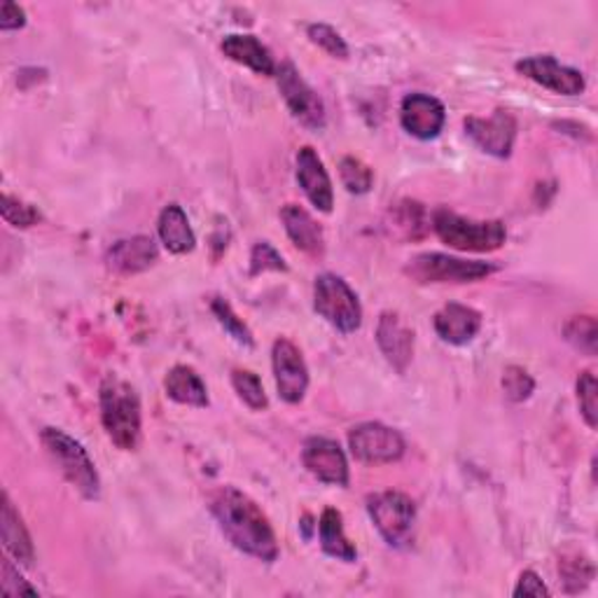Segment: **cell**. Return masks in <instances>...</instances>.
<instances>
[{
    "label": "cell",
    "instance_id": "1",
    "mask_svg": "<svg viewBox=\"0 0 598 598\" xmlns=\"http://www.w3.org/2000/svg\"><path fill=\"white\" fill-rule=\"evenodd\" d=\"M209 507L218 528L239 552L264 564L279 559L276 533L253 499L234 486H220L211 493Z\"/></svg>",
    "mask_w": 598,
    "mask_h": 598
},
{
    "label": "cell",
    "instance_id": "2",
    "mask_svg": "<svg viewBox=\"0 0 598 598\" xmlns=\"http://www.w3.org/2000/svg\"><path fill=\"white\" fill-rule=\"evenodd\" d=\"M101 421L113 444L122 451H136L140 444V400L136 388L115 375L106 377L98 388Z\"/></svg>",
    "mask_w": 598,
    "mask_h": 598
},
{
    "label": "cell",
    "instance_id": "3",
    "mask_svg": "<svg viewBox=\"0 0 598 598\" xmlns=\"http://www.w3.org/2000/svg\"><path fill=\"white\" fill-rule=\"evenodd\" d=\"M430 227L449 249L463 253H493L507 241V230L501 220H472L449 209L432 213Z\"/></svg>",
    "mask_w": 598,
    "mask_h": 598
},
{
    "label": "cell",
    "instance_id": "4",
    "mask_svg": "<svg viewBox=\"0 0 598 598\" xmlns=\"http://www.w3.org/2000/svg\"><path fill=\"white\" fill-rule=\"evenodd\" d=\"M40 442H43L48 457L59 468V472L64 474L66 482L75 491H80V496L90 501H96L101 496L98 470L85 447L59 428H45L40 432Z\"/></svg>",
    "mask_w": 598,
    "mask_h": 598
},
{
    "label": "cell",
    "instance_id": "5",
    "mask_svg": "<svg viewBox=\"0 0 598 598\" xmlns=\"http://www.w3.org/2000/svg\"><path fill=\"white\" fill-rule=\"evenodd\" d=\"M314 308L321 318L344 335L356 333L363 325V306L342 276L321 274L314 283Z\"/></svg>",
    "mask_w": 598,
    "mask_h": 598
},
{
    "label": "cell",
    "instance_id": "6",
    "mask_svg": "<svg viewBox=\"0 0 598 598\" xmlns=\"http://www.w3.org/2000/svg\"><path fill=\"white\" fill-rule=\"evenodd\" d=\"M369 520L390 547H405L417 522V505L400 491H381L367 499Z\"/></svg>",
    "mask_w": 598,
    "mask_h": 598
},
{
    "label": "cell",
    "instance_id": "7",
    "mask_svg": "<svg viewBox=\"0 0 598 598\" xmlns=\"http://www.w3.org/2000/svg\"><path fill=\"white\" fill-rule=\"evenodd\" d=\"M493 272L496 266L491 262L461 260L444 253H423L405 266V274L417 283H474Z\"/></svg>",
    "mask_w": 598,
    "mask_h": 598
},
{
    "label": "cell",
    "instance_id": "8",
    "mask_svg": "<svg viewBox=\"0 0 598 598\" xmlns=\"http://www.w3.org/2000/svg\"><path fill=\"white\" fill-rule=\"evenodd\" d=\"M276 82H279V92L285 101L287 111L293 113V117L300 122L302 127L321 132L325 129V106L323 98L314 87H308V82L302 77V73L293 64H283L276 69Z\"/></svg>",
    "mask_w": 598,
    "mask_h": 598
},
{
    "label": "cell",
    "instance_id": "9",
    "mask_svg": "<svg viewBox=\"0 0 598 598\" xmlns=\"http://www.w3.org/2000/svg\"><path fill=\"white\" fill-rule=\"evenodd\" d=\"M350 453L369 465L396 463L405 457V440L396 428H388L377 421H367L348 432Z\"/></svg>",
    "mask_w": 598,
    "mask_h": 598
},
{
    "label": "cell",
    "instance_id": "10",
    "mask_svg": "<svg viewBox=\"0 0 598 598\" xmlns=\"http://www.w3.org/2000/svg\"><path fill=\"white\" fill-rule=\"evenodd\" d=\"M514 69H517V73H522L524 77L533 80L535 85H541L554 94L580 96L587 90V80L580 71L564 66L562 61H556L549 54L526 56L517 61V66Z\"/></svg>",
    "mask_w": 598,
    "mask_h": 598
},
{
    "label": "cell",
    "instance_id": "11",
    "mask_svg": "<svg viewBox=\"0 0 598 598\" xmlns=\"http://www.w3.org/2000/svg\"><path fill=\"white\" fill-rule=\"evenodd\" d=\"M272 367L281 400L287 405H300L308 388V367L302 350L291 339H276L272 348Z\"/></svg>",
    "mask_w": 598,
    "mask_h": 598
},
{
    "label": "cell",
    "instance_id": "12",
    "mask_svg": "<svg viewBox=\"0 0 598 598\" xmlns=\"http://www.w3.org/2000/svg\"><path fill=\"white\" fill-rule=\"evenodd\" d=\"M465 134L482 153L507 159L512 155L514 140H517V119L510 111L499 108L491 117H468Z\"/></svg>",
    "mask_w": 598,
    "mask_h": 598
},
{
    "label": "cell",
    "instance_id": "13",
    "mask_svg": "<svg viewBox=\"0 0 598 598\" xmlns=\"http://www.w3.org/2000/svg\"><path fill=\"white\" fill-rule=\"evenodd\" d=\"M400 122L402 129L419 140L438 138L444 129L447 111L442 101L430 94H407L400 106Z\"/></svg>",
    "mask_w": 598,
    "mask_h": 598
},
{
    "label": "cell",
    "instance_id": "14",
    "mask_svg": "<svg viewBox=\"0 0 598 598\" xmlns=\"http://www.w3.org/2000/svg\"><path fill=\"white\" fill-rule=\"evenodd\" d=\"M302 463L316 480L333 486H348V461L335 440L308 438L302 447Z\"/></svg>",
    "mask_w": 598,
    "mask_h": 598
},
{
    "label": "cell",
    "instance_id": "15",
    "mask_svg": "<svg viewBox=\"0 0 598 598\" xmlns=\"http://www.w3.org/2000/svg\"><path fill=\"white\" fill-rule=\"evenodd\" d=\"M377 344L384 358L396 373L405 375L415 358V329H411L398 314L384 312L377 325Z\"/></svg>",
    "mask_w": 598,
    "mask_h": 598
},
{
    "label": "cell",
    "instance_id": "16",
    "mask_svg": "<svg viewBox=\"0 0 598 598\" xmlns=\"http://www.w3.org/2000/svg\"><path fill=\"white\" fill-rule=\"evenodd\" d=\"M297 182L306 199L312 201L318 211L329 213L335 206V190H333V180H329L323 159L314 148L304 146L297 153Z\"/></svg>",
    "mask_w": 598,
    "mask_h": 598
},
{
    "label": "cell",
    "instance_id": "17",
    "mask_svg": "<svg viewBox=\"0 0 598 598\" xmlns=\"http://www.w3.org/2000/svg\"><path fill=\"white\" fill-rule=\"evenodd\" d=\"M157 260H159V251H157V243L150 237H132V239L115 241L106 253L108 270L122 276L148 272L150 266L157 264Z\"/></svg>",
    "mask_w": 598,
    "mask_h": 598
},
{
    "label": "cell",
    "instance_id": "18",
    "mask_svg": "<svg viewBox=\"0 0 598 598\" xmlns=\"http://www.w3.org/2000/svg\"><path fill=\"white\" fill-rule=\"evenodd\" d=\"M432 327L442 342L451 346H465L470 344L482 329V314L478 308L449 302L432 318Z\"/></svg>",
    "mask_w": 598,
    "mask_h": 598
},
{
    "label": "cell",
    "instance_id": "19",
    "mask_svg": "<svg viewBox=\"0 0 598 598\" xmlns=\"http://www.w3.org/2000/svg\"><path fill=\"white\" fill-rule=\"evenodd\" d=\"M281 220L285 227V234L291 237V241L297 245V249L312 258H323L325 255V237H323V227L312 218V213L304 211L297 203H287L281 211Z\"/></svg>",
    "mask_w": 598,
    "mask_h": 598
},
{
    "label": "cell",
    "instance_id": "20",
    "mask_svg": "<svg viewBox=\"0 0 598 598\" xmlns=\"http://www.w3.org/2000/svg\"><path fill=\"white\" fill-rule=\"evenodd\" d=\"M222 54L232 59L234 64L251 69L258 75H276V64L272 52L266 50L255 35L249 33H232L222 40Z\"/></svg>",
    "mask_w": 598,
    "mask_h": 598
},
{
    "label": "cell",
    "instance_id": "21",
    "mask_svg": "<svg viewBox=\"0 0 598 598\" xmlns=\"http://www.w3.org/2000/svg\"><path fill=\"white\" fill-rule=\"evenodd\" d=\"M0 538L8 554H12L19 564L31 566L35 559V549L31 533L10 501L8 493H3V505H0Z\"/></svg>",
    "mask_w": 598,
    "mask_h": 598
},
{
    "label": "cell",
    "instance_id": "22",
    "mask_svg": "<svg viewBox=\"0 0 598 598\" xmlns=\"http://www.w3.org/2000/svg\"><path fill=\"white\" fill-rule=\"evenodd\" d=\"M157 232H159L164 249H167L169 253L185 255V253L195 251L197 237L192 232L188 216H185V211L180 209L178 203L164 206L161 213H159V220H157Z\"/></svg>",
    "mask_w": 598,
    "mask_h": 598
},
{
    "label": "cell",
    "instance_id": "23",
    "mask_svg": "<svg viewBox=\"0 0 598 598\" xmlns=\"http://www.w3.org/2000/svg\"><path fill=\"white\" fill-rule=\"evenodd\" d=\"M318 538H321L323 552L327 556H333V559H339L346 564H354L358 559V549L348 541L339 510L335 507L323 510L321 522H318Z\"/></svg>",
    "mask_w": 598,
    "mask_h": 598
},
{
    "label": "cell",
    "instance_id": "24",
    "mask_svg": "<svg viewBox=\"0 0 598 598\" xmlns=\"http://www.w3.org/2000/svg\"><path fill=\"white\" fill-rule=\"evenodd\" d=\"M164 390L178 405L209 407V390H206L201 377L188 365H176L169 369L167 379H164Z\"/></svg>",
    "mask_w": 598,
    "mask_h": 598
},
{
    "label": "cell",
    "instance_id": "25",
    "mask_svg": "<svg viewBox=\"0 0 598 598\" xmlns=\"http://www.w3.org/2000/svg\"><path fill=\"white\" fill-rule=\"evenodd\" d=\"M394 224L396 232L405 239H423L428 227H430V216L426 213L423 203L419 201H402L394 209Z\"/></svg>",
    "mask_w": 598,
    "mask_h": 598
},
{
    "label": "cell",
    "instance_id": "26",
    "mask_svg": "<svg viewBox=\"0 0 598 598\" xmlns=\"http://www.w3.org/2000/svg\"><path fill=\"white\" fill-rule=\"evenodd\" d=\"M559 575L566 585V591L577 594L594 580L596 570H594V564L587 554L568 552L562 556V562H559Z\"/></svg>",
    "mask_w": 598,
    "mask_h": 598
},
{
    "label": "cell",
    "instance_id": "27",
    "mask_svg": "<svg viewBox=\"0 0 598 598\" xmlns=\"http://www.w3.org/2000/svg\"><path fill=\"white\" fill-rule=\"evenodd\" d=\"M211 312L213 316L218 318V323L224 327V333L230 335L237 344L245 346V348H253L255 346V339H253V333L249 329V325H245L237 314L232 304L222 300V297H213L211 300Z\"/></svg>",
    "mask_w": 598,
    "mask_h": 598
},
{
    "label": "cell",
    "instance_id": "28",
    "mask_svg": "<svg viewBox=\"0 0 598 598\" xmlns=\"http://www.w3.org/2000/svg\"><path fill=\"white\" fill-rule=\"evenodd\" d=\"M564 337L577 350H583V354L596 356V350H598V325H596L594 316H573L564 325Z\"/></svg>",
    "mask_w": 598,
    "mask_h": 598
},
{
    "label": "cell",
    "instance_id": "29",
    "mask_svg": "<svg viewBox=\"0 0 598 598\" xmlns=\"http://www.w3.org/2000/svg\"><path fill=\"white\" fill-rule=\"evenodd\" d=\"M232 386L237 390V396L249 405L253 411H262L270 407V398L264 394V386L260 377L251 369H234L232 373Z\"/></svg>",
    "mask_w": 598,
    "mask_h": 598
},
{
    "label": "cell",
    "instance_id": "30",
    "mask_svg": "<svg viewBox=\"0 0 598 598\" xmlns=\"http://www.w3.org/2000/svg\"><path fill=\"white\" fill-rule=\"evenodd\" d=\"M339 176L350 195H367L375 185V174L358 157H344L339 161Z\"/></svg>",
    "mask_w": 598,
    "mask_h": 598
},
{
    "label": "cell",
    "instance_id": "31",
    "mask_svg": "<svg viewBox=\"0 0 598 598\" xmlns=\"http://www.w3.org/2000/svg\"><path fill=\"white\" fill-rule=\"evenodd\" d=\"M577 405H580V415L585 419V423L594 430L598 426V384L594 373H583L577 377Z\"/></svg>",
    "mask_w": 598,
    "mask_h": 598
},
{
    "label": "cell",
    "instance_id": "32",
    "mask_svg": "<svg viewBox=\"0 0 598 598\" xmlns=\"http://www.w3.org/2000/svg\"><path fill=\"white\" fill-rule=\"evenodd\" d=\"M0 213H3V220L12 227H19V230H27V227L38 224L43 220V216L33 209L31 203L17 199L12 195H3V201H0Z\"/></svg>",
    "mask_w": 598,
    "mask_h": 598
},
{
    "label": "cell",
    "instance_id": "33",
    "mask_svg": "<svg viewBox=\"0 0 598 598\" xmlns=\"http://www.w3.org/2000/svg\"><path fill=\"white\" fill-rule=\"evenodd\" d=\"M503 390L512 402H524L533 396L535 379L520 365H510L503 373Z\"/></svg>",
    "mask_w": 598,
    "mask_h": 598
},
{
    "label": "cell",
    "instance_id": "34",
    "mask_svg": "<svg viewBox=\"0 0 598 598\" xmlns=\"http://www.w3.org/2000/svg\"><path fill=\"white\" fill-rule=\"evenodd\" d=\"M306 35L314 45H318L323 52H327L333 59H348L346 40L329 24H312L306 29Z\"/></svg>",
    "mask_w": 598,
    "mask_h": 598
},
{
    "label": "cell",
    "instance_id": "35",
    "mask_svg": "<svg viewBox=\"0 0 598 598\" xmlns=\"http://www.w3.org/2000/svg\"><path fill=\"white\" fill-rule=\"evenodd\" d=\"M264 272H287L283 255L274 249L270 241H260L251 251V276H260Z\"/></svg>",
    "mask_w": 598,
    "mask_h": 598
},
{
    "label": "cell",
    "instance_id": "36",
    "mask_svg": "<svg viewBox=\"0 0 598 598\" xmlns=\"http://www.w3.org/2000/svg\"><path fill=\"white\" fill-rule=\"evenodd\" d=\"M0 589H3V594L8 596H22V594L38 596V591L24 580L22 575H19V570L12 566L10 559L3 562V570H0Z\"/></svg>",
    "mask_w": 598,
    "mask_h": 598
},
{
    "label": "cell",
    "instance_id": "37",
    "mask_svg": "<svg viewBox=\"0 0 598 598\" xmlns=\"http://www.w3.org/2000/svg\"><path fill=\"white\" fill-rule=\"evenodd\" d=\"M514 598H522V596H531V598H547L552 591L547 589V585L543 583V577L535 573V570H524L520 575V583L517 587H514Z\"/></svg>",
    "mask_w": 598,
    "mask_h": 598
},
{
    "label": "cell",
    "instance_id": "38",
    "mask_svg": "<svg viewBox=\"0 0 598 598\" xmlns=\"http://www.w3.org/2000/svg\"><path fill=\"white\" fill-rule=\"evenodd\" d=\"M27 24V12L19 8L17 3H3V8H0V29L3 31H17V29H24Z\"/></svg>",
    "mask_w": 598,
    "mask_h": 598
}]
</instances>
